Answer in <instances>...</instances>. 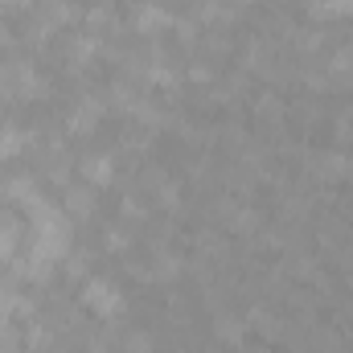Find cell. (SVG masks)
<instances>
[{"instance_id":"obj_13","label":"cell","mask_w":353,"mask_h":353,"mask_svg":"<svg viewBox=\"0 0 353 353\" xmlns=\"http://www.w3.org/2000/svg\"><path fill=\"white\" fill-rule=\"evenodd\" d=\"M128 353H152V337L148 333H132L128 337Z\"/></svg>"},{"instance_id":"obj_15","label":"cell","mask_w":353,"mask_h":353,"mask_svg":"<svg viewBox=\"0 0 353 353\" xmlns=\"http://www.w3.org/2000/svg\"><path fill=\"white\" fill-rule=\"evenodd\" d=\"M103 243H107V251H123V247H128L119 230H107V234H103Z\"/></svg>"},{"instance_id":"obj_5","label":"cell","mask_w":353,"mask_h":353,"mask_svg":"<svg viewBox=\"0 0 353 353\" xmlns=\"http://www.w3.org/2000/svg\"><path fill=\"white\" fill-rule=\"evenodd\" d=\"M66 210H70L74 218H90V210H94V189H90V185H74V189L66 193Z\"/></svg>"},{"instance_id":"obj_4","label":"cell","mask_w":353,"mask_h":353,"mask_svg":"<svg viewBox=\"0 0 353 353\" xmlns=\"http://www.w3.org/2000/svg\"><path fill=\"white\" fill-rule=\"evenodd\" d=\"M83 176H87L90 189L111 185V176H115V161H111V157H87V161H83Z\"/></svg>"},{"instance_id":"obj_3","label":"cell","mask_w":353,"mask_h":353,"mask_svg":"<svg viewBox=\"0 0 353 353\" xmlns=\"http://www.w3.org/2000/svg\"><path fill=\"white\" fill-rule=\"evenodd\" d=\"M176 17L165 8V4H140L136 8V29L140 33H165V29H173Z\"/></svg>"},{"instance_id":"obj_9","label":"cell","mask_w":353,"mask_h":353,"mask_svg":"<svg viewBox=\"0 0 353 353\" xmlns=\"http://www.w3.org/2000/svg\"><path fill=\"white\" fill-rule=\"evenodd\" d=\"M312 17H353V0H316Z\"/></svg>"},{"instance_id":"obj_11","label":"cell","mask_w":353,"mask_h":353,"mask_svg":"<svg viewBox=\"0 0 353 353\" xmlns=\"http://www.w3.org/2000/svg\"><path fill=\"white\" fill-rule=\"evenodd\" d=\"M243 333H247V325H243V321H230V316H222V321H218V337H222V341H230V345H234Z\"/></svg>"},{"instance_id":"obj_14","label":"cell","mask_w":353,"mask_h":353,"mask_svg":"<svg viewBox=\"0 0 353 353\" xmlns=\"http://www.w3.org/2000/svg\"><path fill=\"white\" fill-rule=\"evenodd\" d=\"M152 83H157V87H173L176 74L173 70H165V66H157V70H152Z\"/></svg>"},{"instance_id":"obj_16","label":"cell","mask_w":353,"mask_h":353,"mask_svg":"<svg viewBox=\"0 0 353 353\" xmlns=\"http://www.w3.org/2000/svg\"><path fill=\"white\" fill-rule=\"evenodd\" d=\"M0 4H29V0H0Z\"/></svg>"},{"instance_id":"obj_8","label":"cell","mask_w":353,"mask_h":353,"mask_svg":"<svg viewBox=\"0 0 353 353\" xmlns=\"http://www.w3.org/2000/svg\"><path fill=\"white\" fill-rule=\"evenodd\" d=\"M25 152V132H17V128H4L0 132V161H8V157H21Z\"/></svg>"},{"instance_id":"obj_2","label":"cell","mask_w":353,"mask_h":353,"mask_svg":"<svg viewBox=\"0 0 353 353\" xmlns=\"http://www.w3.org/2000/svg\"><path fill=\"white\" fill-rule=\"evenodd\" d=\"M83 304H87L94 316H119V312H123V292H119L111 279L90 275L87 283H83Z\"/></svg>"},{"instance_id":"obj_12","label":"cell","mask_w":353,"mask_h":353,"mask_svg":"<svg viewBox=\"0 0 353 353\" xmlns=\"http://www.w3.org/2000/svg\"><path fill=\"white\" fill-rule=\"evenodd\" d=\"M12 251H17V226L0 222V259H12Z\"/></svg>"},{"instance_id":"obj_1","label":"cell","mask_w":353,"mask_h":353,"mask_svg":"<svg viewBox=\"0 0 353 353\" xmlns=\"http://www.w3.org/2000/svg\"><path fill=\"white\" fill-rule=\"evenodd\" d=\"M29 218H33V230H37L33 255L50 259V263L66 259V251H70V218L62 210H54L50 201H41V197H29Z\"/></svg>"},{"instance_id":"obj_6","label":"cell","mask_w":353,"mask_h":353,"mask_svg":"<svg viewBox=\"0 0 353 353\" xmlns=\"http://www.w3.org/2000/svg\"><path fill=\"white\" fill-rule=\"evenodd\" d=\"M312 165H316V176H321V181H337V176L350 169V161H345L341 152H321Z\"/></svg>"},{"instance_id":"obj_10","label":"cell","mask_w":353,"mask_h":353,"mask_svg":"<svg viewBox=\"0 0 353 353\" xmlns=\"http://www.w3.org/2000/svg\"><path fill=\"white\" fill-rule=\"evenodd\" d=\"M333 74H341V83H353V41L333 54Z\"/></svg>"},{"instance_id":"obj_7","label":"cell","mask_w":353,"mask_h":353,"mask_svg":"<svg viewBox=\"0 0 353 353\" xmlns=\"http://www.w3.org/2000/svg\"><path fill=\"white\" fill-rule=\"evenodd\" d=\"M94 123H99V103H83V107H74V115H70V132H74V136L94 132Z\"/></svg>"}]
</instances>
